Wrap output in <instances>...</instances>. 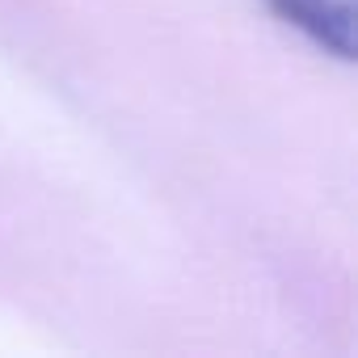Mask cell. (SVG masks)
I'll return each instance as SVG.
<instances>
[{
  "label": "cell",
  "mask_w": 358,
  "mask_h": 358,
  "mask_svg": "<svg viewBox=\"0 0 358 358\" xmlns=\"http://www.w3.org/2000/svg\"><path fill=\"white\" fill-rule=\"evenodd\" d=\"M308 43L337 59H354V0H266Z\"/></svg>",
  "instance_id": "cell-1"
}]
</instances>
